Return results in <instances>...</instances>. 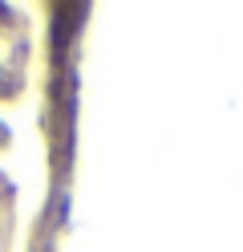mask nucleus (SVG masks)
Returning a JSON list of instances; mask_svg holds the SVG:
<instances>
[{
	"label": "nucleus",
	"instance_id": "1",
	"mask_svg": "<svg viewBox=\"0 0 243 252\" xmlns=\"http://www.w3.org/2000/svg\"><path fill=\"white\" fill-rule=\"evenodd\" d=\"M0 143H4V130H0Z\"/></svg>",
	"mask_w": 243,
	"mask_h": 252
}]
</instances>
